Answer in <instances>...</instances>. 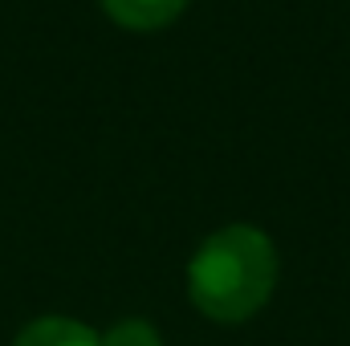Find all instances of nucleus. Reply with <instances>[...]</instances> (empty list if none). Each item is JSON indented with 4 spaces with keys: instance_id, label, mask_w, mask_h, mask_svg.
I'll use <instances>...</instances> for the list:
<instances>
[{
    "instance_id": "7ed1b4c3",
    "label": "nucleus",
    "mask_w": 350,
    "mask_h": 346,
    "mask_svg": "<svg viewBox=\"0 0 350 346\" xmlns=\"http://www.w3.org/2000/svg\"><path fill=\"white\" fill-rule=\"evenodd\" d=\"M102 8L126 29H163L187 8V0H102Z\"/></svg>"
},
{
    "instance_id": "f257e3e1",
    "label": "nucleus",
    "mask_w": 350,
    "mask_h": 346,
    "mask_svg": "<svg viewBox=\"0 0 350 346\" xmlns=\"http://www.w3.org/2000/svg\"><path fill=\"white\" fill-rule=\"evenodd\" d=\"M277 285V249L253 224L216 228L187 261V297L212 322H249Z\"/></svg>"
},
{
    "instance_id": "f03ea898",
    "label": "nucleus",
    "mask_w": 350,
    "mask_h": 346,
    "mask_svg": "<svg viewBox=\"0 0 350 346\" xmlns=\"http://www.w3.org/2000/svg\"><path fill=\"white\" fill-rule=\"evenodd\" d=\"M12 346H102V334L90 330L86 322L78 318H62V314H49V318H33Z\"/></svg>"
},
{
    "instance_id": "20e7f679",
    "label": "nucleus",
    "mask_w": 350,
    "mask_h": 346,
    "mask_svg": "<svg viewBox=\"0 0 350 346\" xmlns=\"http://www.w3.org/2000/svg\"><path fill=\"white\" fill-rule=\"evenodd\" d=\"M102 346H163V338L147 318H122L102 334Z\"/></svg>"
}]
</instances>
